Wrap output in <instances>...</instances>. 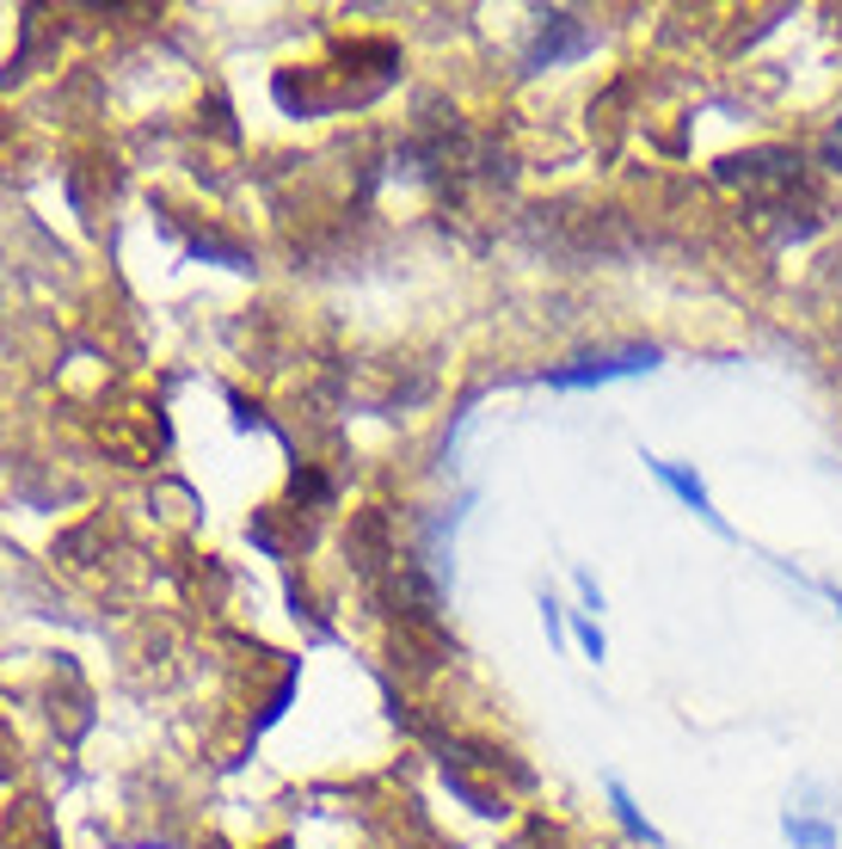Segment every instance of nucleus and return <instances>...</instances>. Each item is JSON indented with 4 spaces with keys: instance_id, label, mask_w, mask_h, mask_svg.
Segmentation results:
<instances>
[{
    "instance_id": "3",
    "label": "nucleus",
    "mask_w": 842,
    "mask_h": 849,
    "mask_svg": "<svg viewBox=\"0 0 842 849\" xmlns=\"http://www.w3.org/2000/svg\"><path fill=\"white\" fill-rule=\"evenodd\" d=\"M609 800H615V813H621V825H628V831L640 837V843H658V831H652V825L640 819V806L628 800V788H609Z\"/></svg>"
},
{
    "instance_id": "2",
    "label": "nucleus",
    "mask_w": 842,
    "mask_h": 849,
    "mask_svg": "<svg viewBox=\"0 0 842 849\" xmlns=\"http://www.w3.org/2000/svg\"><path fill=\"white\" fill-rule=\"evenodd\" d=\"M787 837H793L800 849H836V831L818 825V819H806V813H787Z\"/></svg>"
},
{
    "instance_id": "4",
    "label": "nucleus",
    "mask_w": 842,
    "mask_h": 849,
    "mask_svg": "<svg viewBox=\"0 0 842 849\" xmlns=\"http://www.w3.org/2000/svg\"><path fill=\"white\" fill-rule=\"evenodd\" d=\"M836 609H842V597H836Z\"/></svg>"
},
{
    "instance_id": "1",
    "label": "nucleus",
    "mask_w": 842,
    "mask_h": 849,
    "mask_svg": "<svg viewBox=\"0 0 842 849\" xmlns=\"http://www.w3.org/2000/svg\"><path fill=\"white\" fill-rule=\"evenodd\" d=\"M652 475L664 480V487H671V492H683V499L695 505V511H701V518H707V523H720V511H714V499H707V487H701V480L689 475V468H671V461H652Z\"/></svg>"
}]
</instances>
